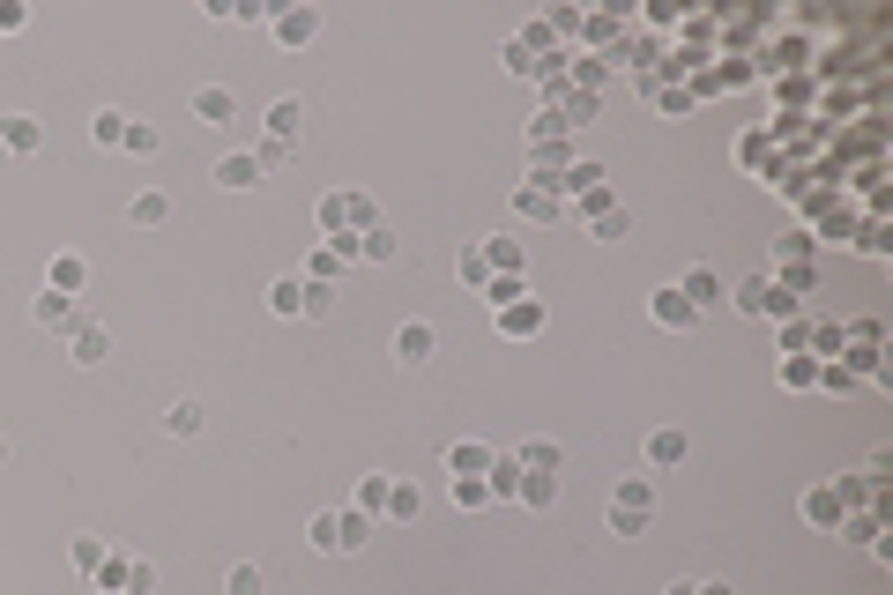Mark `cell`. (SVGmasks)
<instances>
[{"label": "cell", "mask_w": 893, "mask_h": 595, "mask_svg": "<svg viewBox=\"0 0 893 595\" xmlns=\"http://www.w3.org/2000/svg\"><path fill=\"white\" fill-rule=\"evenodd\" d=\"M313 223H321L336 246H350L358 231H373V223H381V209H373V194H358V186H336V194H321Z\"/></svg>", "instance_id": "1"}, {"label": "cell", "mask_w": 893, "mask_h": 595, "mask_svg": "<svg viewBox=\"0 0 893 595\" xmlns=\"http://www.w3.org/2000/svg\"><path fill=\"white\" fill-rule=\"evenodd\" d=\"M648 529H655V476H618V491H611V536L640 544Z\"/></svg>", "instance_id": "2"}, {"label": "cell", "mask_w": 893, "mask_h": 595, "mask_svg": "<svg viewBox=\"0 0 893 595\" xmlns=\"http://www.w3.org/2000/svg\"><path fill=\"white\" fill-rule=\"evenodd\" d=\"M581 223H589V239L595 246H618L626 231H633V209L611 194V186H595V194H581Z\"/></svg>", "instance_id": "3"}, {"label": "cell", "mask_w": 893, "mask_h": 595, "mask_svg": "<svg viewBox=\"0 0 893 595\" xmlns=\"http://www.w3.org/2000/svg\"><path fill=\"white\" fill-rule=\"evenodd\" d=\"M729 305H737V313H752V320H789V313H797V298L789 291H774V276H745V283H737V291H729Z\"/></svg>", "instance_id": "4"}, {"label": "cell", "mask_w": 893, "mask_h": 595, "mask_svg": "<svg viewBox=\"0 0 893 595\" xmlns=\"http://www.w3.org/2000/svg\"><path fill=\"white\" fill-rule=\"evenodd\" d=\"M648 320H655L663 336H692V328H700V313L685 305V291H678V283H663V291H648Z\"/></svg>", "instance_id": "5"}, {"label": "cell", "mask_w": 893, "mask_h": 595, "mask_svg": "<svg viewBox=\"0 0 893 595\" xmlns=\"http://www.w3.org/2000/svg\"><path fill=\"white\" fill-rule=\"evenodd\" d=\"M432 350H439V328H432V320H402V328H395V365H402V373H425Z\"/></svg>", "instance_id": "6"}, {"label": "cell", "mask_w": 893, "mask_h": 595, "mask_svg": "<svg viewBox=\"0 0 893 595\" xmlns=\"http://www.w3.org/2000/svg\"><path fill=\"white\" fill-rule=\"evenodd\" d=\"M31 320H38L45 336H75V328H83V298H60V291H38V298H31Z\"/></svg>", "instance_id": "7"}, {"label": "cell", "mask_w": 893, "mask_h": 595, "mask_svg": "<svg viewBox=\"0 0 893 595\" xmlns=\"http://www.w3.org/2000/svg\"><path fill=\"white\" fill-rule=\"evenodd\" d=\"M552 328V305L544 298H514V305H499V336L507 342H529V336H544Z\"/></svg>", "instance_id": "8"}, {"label": "cell", "mask_w": 893, "mask_h": 595, "mask_svg": "<svg viewBox=\"0 0 893 595\" xmlns=\"http://www.w3.org/2000/svg\"><path fill=\"white\" fill-rule=\"evenodd\" d=\"M268 31H276L283 52H305V45L321 38V8H276V15H268Z\"/></svg>", "instance_id": "9"}, {"label": "cell", "mask_w": 893, "mask_h": 595, "mask_svg": "<svg viewBox=\"0 0 893 595\" xmlns=\"http://www.w3.org/2000/svg\"><path fill=\"white\" fill-rule=\"evenodd\" d=\"M186 112H194L202 127H231V120H239V89H224V83H202L194 97H186Z\"/></svg>", "instance_id": "10"}, {"label": "cell", "mask_w": 893, "mask_h": 595, "mask_svg": "<svg viewBox=\"0 0 893 595\" xmlns=\"http://www.w3.org/2000/svg\"><path fill=\"white\" fill-rule=\"evenodd\" d=\"M685 454H692V432H678V425H655V432H648V476L678 469Z\"/></svg>", "instance_id": "11"}, {"label": "cell", "mask_w": 893, "mask_h": 595, "mask_svg": "<svg viewBox=\"0 0 893 595\" xmlns=\"http://www.w3.org/2000/svg\"><path fill=\"white\" fill-rule=\"evenodd\" d=\"M342 260H373V268H387V260L402 254V239H395V231H387V223H373V231H358V239H350V246H336Z\"/></svg>", "instance_id": "12"}, {"label": "cell", "mask_w": 893, "mask_h": 595, "mask_svg": "<svg viewBox=\"0 0 893 595\" xmlns=\"http://www.w3.org/2000/svg\"><path fill=\"white\" fill-rule=\"evenodd\" d=\"M0 149H8V157H38L45 127L31 120V112H0Z\"/></svg>", "instance_id": "13"}, {"label": "cell", "mask_w": 893, "mask_h": 595, "mask_svg": "<svg viewBox=\"0 0 893 595\" xmlns=\"http://www.w3.org/2000/svg\"><path fill=\"white\" fill-rule=\"evenodd\" d=\"M514 216H529V223H558L566 202H558L552 186H536V179H529V186H514Z\"/></svg>", "instance_id": "14"}, {"label": "cell", "mask_w": 893, "mask_h": 595, "mask_svg": "<svg viewBox=\"0 0 893 595\" xmlns=\"http://www.w3.org/2000/svg\"><path fill=\"white\" fill-rule=\"evenodd\" d=\"M45 291L83 298V291H89V260H83V254H52V268H45Z\"/></svg>", "instance_id": "15"}, {"label": "cell", "mask_w": 893, "mask_h": 595, "mask_svg": "<svg viewBox=\"0 0 893 595\" xmlns=\"http://www.w3.org/2000/svg\"><path fill=\"white\" fill-rule=\"evenodd\" d=\"M261 127H268V142H283V149H298V134H305V105H298V97H276Z\"/></svg>", "instance_id": "16"}, {"label": "cell", "mask_w": 893, "mask_h": 595, "mask_svg": "<svg viewBox=\"0 0 893 595\" xmlns=\"http://www.w3.org/2000/svg\"><path fill=\"white\" fill-rule=\"evenodd\" d=\"M797 513H805L811 529H826V536H834V529H842V521H849V513H842V499H834V491H826V484H811L805 499H797Z\"/></svg>", "instance_id": "17"}, {"label": "cell", "mask_w": 893, "mask_h": 595, "mask_svg": "<svg viewBox=\"0 0 893 595\" xmlns=\"http://www.w3.org/2000/svg\"><path fill=\"white\" fill-rule=\"evenodd\" d=\"M216 186H224V194H254V186H261V165L246 157V149H231V157L216 165Z\"/></svg>", "instance_id": "18"}, {"label": "cell", "mask_w": 893, "mask_h": 595, "mask_svg": "<svg viewBox=\"0 0 893 595\" xmlns=\"http://www.w3.org/2000/svg\"><path fill=\"white\" fill-rule=\"evenodd\" d=\"M105 350H112V336H105V328H97V320H83V328H75V336H68V357H75V365H105Z\"/></svg>", "instance_id": "19"}, {"label": "cell", "mask_w": 893, "mask_h": 595, "mask_svg": "<svg viewBox=\"0 0 893 595\" xmlns=\"http://www.w3.org/2000/svg\"><path fill=\"white\" fill-rule=\"evenodd\" d=\"M849 350V328L842 320H811V342H805V357H819V365H834Z\"/></svg>", "instance_id": "20"}, {"label": "cell", "mask_w": 893, "mask_h": 595, "mask_svg": "<svg viewBox=\"0 0 893 595\" xmlns=\"http://www.w3.org/2000/svg\"><path fill=\"white\" fill-rule=\"evenodd\" d=\"M678 291H685V305H692V313H708L715 298H729L723 283H715V268H685V276H678Z\"/></svg>", "instance_id": "21"}, {"label": "cell", "mask_w": 893, "mask_h": 595, "mask_svg": "<svg viewBox=\"0 0 893 595\" xmlns=\"http://www.w3.org/2000/svg\"><path fill=\"white\" fill-rule=\"evenodd\" d=\"M476 254H484V268H492V276H521V239H476Z\"/></svg>", "instance_id": "22"}, {"label": "cell", "mask_w": 893, "mask_h": 595, "mask_svg": "<svg viewBox=\"0 0 893 595\" xmlns=\"http://www.w3.org/2000/svg\"><path fill=\"white\" fill-rule=\"evenodd\" d=\"M514 462L529 469V476H558V469H566V447H558V439H529Z\"/></svg>", "instance_id": "23"}, {"label": "cell", "mask_w": 893, "mask_h": 595, "mask_svg": "<svg viewBox=\"0 0 893 595\" xmlns=\"http://www.w3.org/2000/svg\"><path fill=\"white\" fill-rule=\"evenodd\" d=\"M514 499H521V507H529V513H552V507H558V476H529V469H521V484H514Z\"/></svg>", "instance_id": "24"}, {"label": "cell", "mask_w": 893, "mask_h": 595, "mask_svg": "<svg viewBox=\"0 0 893 595\" xmlns=\"http://www.w3.org/2000/svg\"><path fill=\"white\" fill-rule=\"evenodd\" d=\"M365 544H373V513L342 507L336 513V551H365Z\"/></svg>", "instance_id": "25"}, {"label": "cell", "mask_w": 893, "mask_h": 595, "mask_svg": "<svg viewBox=\"0 0 893 595\" xmlns=\"http://www.w3.org/2000/svg\"><path fill=\"white\" fill-rule=\"evenodd\" d=\"M774 380L789 387V394H811L819 387V357H774Z\"/></svg>", "instance_id": "26"}, {"label": "cell", "mask_w": 893, "mask_h": 595, "mask_svg": "<svg viewBox=\"0 0 893 595\" xmlns=\"http://www.w3.org/2000/svg\"><path fill=\"white\" fill-rule=\"evenodd\" d=\"M826 491H834V499H842V513H879V491H871V484H864V476H834V484H826Z\"/></svg>", "instance_id": "27"}, {"label": "cell", "mask_w": 893, "mask_h": 595, "mask_svg": "<svg viewBox=\"0 0 893 595\" xmlns=\"http://www.w3.org/2000/svg\"><path fill=\"white\" fill-rule=\"evenodd\" d=\"M298 305H305V276H276L268 283V313L276 320H298Z\"/></svg>", "instance_id": "28"}, {"label": "cell", "mask_w": 893, "mask_h": 595, "mask_svg": "<svg viewBox=\"0 0 893 595\" xmlns=\"http://www.w3.org/2000/svg\"><path fill=\"white\" fill-rule=\"evenodd\" d=\"M447 469H455V476H484V469H492V447H484V439H455V447H447Z\"/></svg>", "instance_id": "29"}, {"label": "cell", "mask_w": 893, "mask_h": 595, "mask_svg": "<svg viewBox=\"0 0 893 595\" xmlns=\"http://www.w3.org/2000/svg\"><path fill=\"white\" fill-rule=\"evenodd\" d=\"M128 223H142V231H157V223H171V202L157 194V186H142V194L128 202Z\"/></svg>", "instance_id": "30"}, {"label": "cell", "mask_w": 893, "mask_h": 595, "mask_svg": "<svg viewBox=\"0 0 893 595\" xmlns=\"http://www.w3.org/2000/svg\"><path fill=\"white\" fill-rule=\"evenodd\" d=\"M418 513H425V491H418L410 476H395V484H387V521H418Z\"/></svg>", "instance_id": "31"}, {"label": "cell", "mask_w": 893, "mask_h": 595, "mask_svg": "<svg viewBox=\"0 0 893 595\" xmlns=\"http://www.w3.org/2000/svg\"><path fill=\"white\" fill-rule=\"evenodd\" d=\"M202 425H209V410H202V402H186V394L165 410V432H171V439H194Z\"/></svg>", "instance_id": "32"}, {"label": "cell", "mask_w": 893, "mask_h": 595, "mask_svg": "<svg viewBox=\"0 0 893 595\" xmlns=\"http://www.w3.org/2000/svg\"><path fill=\"white\" fill-rule=\"evenodd\" d=\"M387 484H395L387 469H373V476H358V499H350V507H358V513H373V521H381V513H387Z\"/></svg>", "instance_id": "33"}, {"label": "cell", "mask_w": 893, "mask_h": 595, "mask_svg": "<svg viewBox=\"0 0 893 595\" xmlns=\"http://www.w3.org/2000/svg\"><path fill=\"white\" fill-rule=\"evenodd\" d=\"M603 83H611V52H581V68H574V83H566V89H589V97H603Z\"/></svg>", "instance_id": "34"}, {"label": "cell", "mask_w": 893, "mask_h": 595, "mask_svg": "<svg viewBox=\"0 0 893 595\" xmlns=\"http://www.w3.org/2000/svg\"><path fill=\"white\" fill-rule=\"evenodd\" d=\"M342 268H350V260H342L336 246H313V254H305V283H328V291H336Z\"/></svg>", "instance_id": "35"}, {"label": "cell", "mask_w": 893, "mask_h": 595, "mask_svg": "<svg viewBox=\"0 0 893 595\" xmlns=\"http://www.w3.org/2000/svg\"><path fill=\"white\" fill-rule=\"evenodd\" d=\"M805 342H811V320H805V313L774 320V350H782V357H805Z\"/></svg>", "instance_id": "36"}, {"label": "cell", "mask_w": 893, "mask_h": 595, "mask_svg": "<svg viewBox=\"0 0 893 595\" xmlns=\"http://www.w3.org/2000/svg\"><path fill=\"white\" fill-rule=\"evenodd\" d=\"M120 149H128V157H142V165H149V157L165 149V134L149 127V120H128V142H120Z\"/></svg>", "instance_id": "37"}, {"label": "cell", "mask_w": 893, "mask_h": 595, "mask_svg": "<svg viewBox=\"0 0 893 595\" xmlns=\"http://www.w3.org/2000/svg\"><path fill=\"white\" fill-rule=\"evenodd\" d=\"M89 142H97V149H120V142H128V112H97V120H89Z\"/></svg>", "instance_id": "38"}, {"label": "cell", "mask_w": 893, "mask_h": 595, "mask_svg": "<svg viewBox=\"0 0 893 595\" xmlns=\"http://www.w3.org/2000/svg\"><path fill=\"white\" fill-rule=\"evenodd\" d=\"M455 276H462L469 291H484V283H492V268H484V254H476V239H469L462 254H455Z\"/></svg>", "instance_id": "39"}, {"label": "cell", "mask_w": 893, "mask_h": 595, "mask_svg": "<svg viewBox=\"0 0 893 595\" xmlns=\"http://www.w3.org/2000/svg\"><path fill=\"white\" fill-rule=\"evenodd\" d=\"M484 305H492V313H499V305H514V298H529V283H521V276H492V283H484Z\"/></svg>", "instance_id": "40"}, {"label": "cell", "mask_w": 893, "mask_h": 595, "mask_svg": "<svg viewBox=\"0 0 893 595\" xmlns=\"http://www.w3.org/2000/svg\"><path fill=\"white\" fill-rule=\"evenodd\" d=\"M834 536H849V544H864V551H871V544H879L886 529H879V513H849V521H842Z\"/></svg>", "instance_id": "41"}, {"label": "cell", "mask_w": 893, "mask_h": 595, "mask_svg": "<svg viewBox=\"0 0 893 595\" xmlns=\"http://www.w3.org/2000/svg\"><path fill=\"white\" fill-rule=\"evenodd\" d=\"M261 588H268L261 566H231V573H224V595H261Z\"/></svg>", "instance_id": "42"}, {"label": "cell", "mask_w": 893, "mask_h": 595, "mask_svg": "<svg viewBox=\"0 0 893 595\" xmlns=\"http://www.w3.org/2000/svg\"><path fill=\"white\" fill-rule=\"evenodd\" d=\"M105 558H112V544H105V536H75V573H97Z\"/></svg>", "instance_id": "43"}, {"label": "cell", "mask_w": 893, "mask_h": 595, "mask_svg": "<svg viewBox=\"0 0 893 595\" xmlns=\"http://www.w3.org/2000/svg\"><path fill=\"white\" fill-rule=\"evenodd\" d=\"M336 313V291L328 283H305V305H298V320H328Z\"/></svg>", "instance_id": "44"}, {"label": "cell", "mask_w": 893, "mask_h": 595, "mask_svg": "<svg viewBox=\"0 0 893 595\" xmlns=\"http://www.w3.org/2000/svg\"><path fill=\"white\" fill-rule=\"evenodd\" d=\"M455 507H462V513L492 507V491H484V476H455Z\"/></svg>", "instance_id": "45"}, {"label": "cell", "mask_w": 893, "mask_h": 595, "mask_svg": "<svg viewBox=\"0 0 893 595\" xmlns=\"http://www.w3.org/2000/svg\"><path fill=\"white\" fill-rule=\"evenodd\" d=\"M819 387H826V394H856V387H864V380H856L849 365L834 357V365H819Z\"/></svg>", "instance_id": "46"}, {"label": "cell", "mask_w": 893, "mask_h": 595, "mask_svg": "<svg viewBox=\"0 0 893 595\" xmlns=\"http://www.w3.org/2000/svg\"><path fill=\"white\" fill-rule=\"evenodd\" d=\"M305 544H313V551H336V513H313V521H305Z\"/></svg>", "instance_id": "47"}, {"label": "cell", "mask_w": 893, "mask_h": 595, "mask_svg": "<svg viewBox=\"0 0 893 595\" xmlns=\"http://www.w3.org/2000/svg\"><path fill=\"white\" fill-rule=\"evenodd\" d=\"M507 75H544V60H536V52H529V45L514 38V45H507Z\"/></svg>", "instance_id": "48"}, {"label": "cell", "mask_w": 893, "mask_h": 595, "mask_svg": "<svg viewBox=\"0 0 893 595\" xmlns=\"http://www.w3.org/2000/svg\"><path fill=\"white\" fill-rule=\"evenodd\" d=\"M15 31H31V8L23 0H0V38H15Z\"/></svg>", "instance_id": "49"}, {"label": "cell", "mask_w": 893, "mask_h": 595, "mask_svg": "<svg viewBox=\"0 0 893 595\" xmlns=\"http://www.w3.org/2000/svg\"><path fill=\"white\" fill-rule=\"evenodd\" d=\"M774 254H782V260H811V231H789V239H774Z\"/></svg>", "instance_id": "50"}, {"label": "cell", "mask_w": 893, "mask_h": 595, "mask_svg": "<svg viewBox=\"0 0 893 595\" xmlns=\"http://www.w3.org/2000/svg\"><path fill=\"white\" fill-rule=\"evenodd\" d=\"M886 476H893V454H886V447H879V454H871V462H864V484H871V491H879V484H886Z\"/></svg>", "instance_id": "51"}, {"label": "cell", "mask_w": 893, "mask_h": 595, "mask_svg": "<svg viewBox=\"0 0 893 595\" xmlns=\"http://www.w3.org/2000/svg\"><path fill=\"white\" fill-rule=\"evenodd\" d=\"M254 165H261V171H276V165H291V149H283V142H261Z\"/></svg>", "instance_id": "52"}, {"label": "cell", "mask_w": 893, "mask_h": 595, "mask_svg": "<svg viewBox=\"0 0 893 595\" xmlns=\"http://www.w3.org/2000/svg\"><path fill=\"white\" fill-rule=\"evenodd\" d=\"M692 595H737L729 581H692Z\"/></svg>", "instance_id": "53"}, {"label": "cell", "mask_w": 893, "mask_h": 595, "mask_svg": "<svg viewBox=\"0 0 893 595\" xmlns=\"http://www.w3.org/2000/svg\"><path fill=\"white\" fill-rule=\"evenodd\" d=\"M663 595H692V581H671V588H663Z\"/></svg>", "instance_id": "54"}, {"label": "cell", "mask_w": 893, "mask_h": 595, "mask_svg": "<svg viewBox=\"0 0 893 595\" xmlns=\"http://www.w3.org/2000/svg\"><path fill=\"white\" fill-rule=\"evenodd\" d=\"M0 462H8V439H0Z\"/></svg>", "instance_id": "55"}]
</instances>
